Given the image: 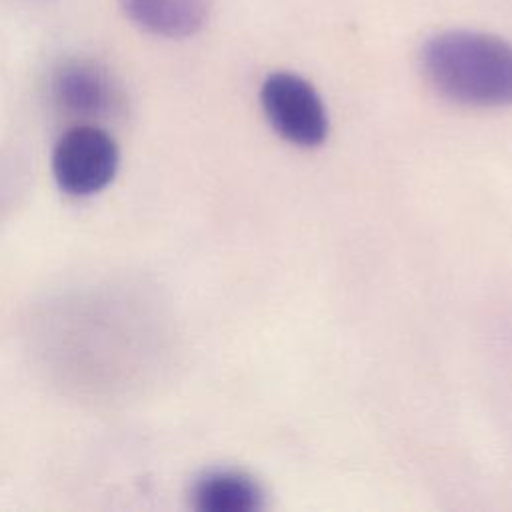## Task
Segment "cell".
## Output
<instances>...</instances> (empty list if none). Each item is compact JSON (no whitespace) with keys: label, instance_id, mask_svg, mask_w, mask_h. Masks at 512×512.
<instances>
[{"label":"cell","instance_id":"6da1fadb","mask_svg":"<svg viewBox=\"0 0 512 512\" xmlns=\"http://www.w3.org/2000/svg\"><path fill=\"white\" fill-rule=\"evenodd\" d=\"M426 80L444 98L476 108L512 104V44L470 30L428 38L420 54Z\"/></svg>","mask_w":512,"mask_h":512},{"label":"cell","instance_id":"3957f363","mask_svg":"<svg viewBox=\"0 0 512 512\" xmlns=\"http://www.w3.org/2000/svg\"><path fill=\"white\" fill-rule=\"evenodd\" d=\"M260 102L270 126L290 144L310 148L326 138V108L304 78L292 72L270 74L262 82Z\"/></svg>","mask_w":512,"mask_h":512},{"label":"cell","instance_id":"277c9868","mask_svg":"<svg viewBox=\"0 0 512 512\" xmlns=\"http://www.w3.org/2000/svg\"><path fill=\"white\" fill-rule=\"evenodd\" d=\"M52 98L68 116L94 120L112 116L122 104V90L110 70L92 58H68L52 74Z\"/></svg>","mask_w":512,"mask_h":512},{"label":"cell","instance_id":"7a4b0ae2","mask_svg":"<svg viewBox=\"0 0 512 512\" xmlns=\"http://www.w3.org/2000/svg\"><path fill=\"white\" fill-rule=\"evenodd\" d=\"M118 164L114 138L92 124L70 128L52 152V174L58 188L76 198L104 190L114 180Z\"/></svg>","mask_w":512,"mask_h":512},{"label":"cell","instance_id":"5b68a950","mask_svg":"<svg viewBox=\"0 0 512 512\" xmlns=\"http://www.w3.org/2000/svg\"><path fill=\"white\" fill-rule=\"evenodd\" d=\"M126 18L162 38H188L208 18V0H118Z\"/></svg>","mask_w":512,"mask_h":512},{"label":"cell","instance_id":"8992f818","mask_svg":"<svg viewBox=\"0 0 512 512\" xmlns=\"http://www.w3.org/2000/svg\"><path fill=\"white\" fill-rule=\"evenodd\" d=\"M200 512H256L264 506L260 484L246 472L220 468L202 474L190 492Z\"/></svg>","mask_w":512,"mask_h":512}]
</instances>
